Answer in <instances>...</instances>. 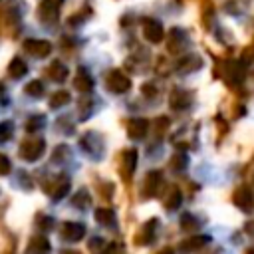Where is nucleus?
I'll list each match as a JSON object with an SVG mask.
<instances>
[{
  "label": "nucleus",
  "mask_w": 254,
  "mask_h": 254,
  "mask_svg": "<svg viewBox=\"0 0 254 254\" xmlns=\"http://www.w3.org/2000/svg\"><path fill=\"white\" fill-rule=\"evenodd\" d=\"M141 24H143L145 40H149L151 44H159L163 40V26H161V22H157L153 18H145Z\"/></svg>",
  "instance_id": "5"
},
{
  "label": "nucleus",
  "mask_w": 254,
  "mask_h": 254,
  "mask_svg": "<svg viewBox=\"0 0 254 254\" xmlns=\"http://www.w3.org/2000/svg\"><path fill=\"white\" fill-rule=\"evenodd\" d=\"M0 103H6V89L2 83H0Z\"/></svg>",
  "instance_id": "36"
},
{
  "label": "nucleus",
  "mask_w": 254,
  "mask_h": 254,
  "mask_svg": "<svg viewBox=\"0 0 254 254\" xmlns=\"http://www.w3.org/2000/svg\"><path fill=\"white\" fill-rule=\"evenodd\" d=\"M60 4L62 0H44L40 6V20L46 24H54L58 22L60 16Z\"/></svg>",
  "instance_id": "6"
},
{
  "label": "nucleus",
  "mask_w": 254,
  "mask_h": 254,
  "mask_svg": "<svg viewBox=\"0 0 254 254\" xmlns=\"http://www.w3.org/2000/svg\"><path fill=\"white\" fill-rule=\"evenodd\" d=\"M24 50L28 54H32L34 58H46L50 52H52V44L46 42V40H26L24 42Z\"/></svg>",
  "instance_id": "10"
},
{
  "label": "nucleus",
  "mask_w": 254,
  "mask_h": 254,
  "mask_svg": "<svg viewBox=\"0 0 254 254\" xmlns=\"http://www.w3.org/2000/svg\"><path fill=\"white\" fill-rule=\"evenodd\" d=\"M185 46V36L181 30H173L171 32V42H169V50L171 52H179Z\"/></svg>",
  "instance_id": "26"
},
{
  "label": "nucleus",
  "mask_w": 254,
  "mask_h": 254,
  "mask_svg": "<svg viewBox=\"0 0 254 254\" xmlns=\"http://www.w3.org/2000/svg\"><path fill=\"white\" fill-rule=\"evenodd\" d=\"M26 71H28V65L24 64V60H20V58H14L12 62H10V65H8V73L12 75V77H24L26 75Z\"/></svg>",
  "instance_id": "22"
},
{
  "label": "nucleus",
  "mask_w": 254,
  "mask_h": 254,
  "mask_svg": "<svg viewBox=\"0 0 254 254\" xmlns=\"http://www.w3.org/2000/svg\"><path fill=\"white\" fill-rule=\"evenodd\" d=\"M161 254H173V252H171V248H165V250H163Z\"/></svg>",
  "instance_id": "38"
},
{
  "label": "nucleus",
  "mask_w": 254,
  "mask_h": 254,
  "mask_svg": "<svg viewBox=\"0 0 254 254\" xmlns=\"http://www.w3.org/2000/svg\"><path fill=\"white\" fill-rule=\"evenodd\" d=\"M159 185H161V173L159 171H149L145 181H143V192L141 196L143 198H151L159 192Z\"/></svg>",
  "instance_id": "11"
},
{
  "label": "nucleus",
  "mask_w": 254,
  "mask_h": 254,
  "mask_svg": "<svg viewBox=\"0 0 254 254\" xmlns=\"http://www.w3.org/2000/svg\"><path fill=\"white\" fill-rule=\"evenodd\" d=\"M46 125V117L44 115H32L28 121H26V131H38L40 127Z\"/></svg>",
  "instance_id": "30"
},
{
  "label": "nucleus",
  "mask_w": 254,
  "mask_h": 254,
  "mask_svg": "<svg viewBox=\"0 0 254 254\" xmlns=\"http://www.w3.org/2000/svg\"><path fill=\"white\" fill-rule=\"evenodd\" d=\"M93 216H95V220H97L99 224H103V226H113V224H115V212H113L111 208H107V206L95 208Z\"/></svg>",
  "instance_id": "18"
},
{
  "label": "nucleus",
  "mask_w": 254,
  "mask_h": 254,
  "mask_svg": "<svg viewBox=\"0 0 254 254\" xmlns=\"http://www.w3.org/2000/svg\"><path fill=\"white\" fill-rule=\"evenodd\" d=\"M189 103H190V95H189L187 91H183V89H173V93H171V107H175V109H185Z\"/></svg>",
  "instance_id": "19"
},
{
  "label": "nucleus",
  "mask_w": 254,
  "mask_h": 254,
  "mask_svg": "<svg viewBox=\"0 0 254 254\" xmlns=\"http://www.w3.org/2000/svg\"><path fill=\"white\" fill-rule=\"evenodd\" d=\"M246 254H252V250H248V252H246Z\"/></svg>",
  "instance_id": "39"
},
{
  "label": "nucleus",
  "mask_w": 254,
  "mask_h": 254,
  "mask_svg": "<svg viewBox=\"0 0 254 254\" xmlns=\"http://www.w3.org/2000/svg\"><path fill=\"white\" fill-rule=\"evenodd\" d=\"M127 135L133 139V141H139L147 135V129H149V121L143 119V117H133L127 121Z\"/></svg>",
  "instance_id": "8"
},
{
  "label": "nucleus",
  "mask_w": 254,
  "mask_h": 254,
  "mask_svg": "<svg viewBox=\"0 0 254 254\" xmlns=\"http://www.w3.org/2000/svg\"><path fill=\"white\" fill-rule=\"evenodd\" d=\"M198 226H200V222H198V218H196L194 214H190V212H185V214L181 216V228H183V230L190 232V230H196Z\"/></svg>",
  "instance_id": "25"
},
{
  "label": "nucleus",
  "mask_w": 254,
  "mask_h": 254,
  "mask_svg": "<svg viewBox=\"0 0 254 254\" xmlns=\"http://www.w3.org/2000/svg\"><path fill=\"white\" fill-rule=\"evenodd\" d=\"M62 254H79V252H75V250H64Z\"/></svg>",
  "instance_id": "37"
},
{
  "label": "nucleus",
  "mask_w": 254,
  "mask_h": 254,
  "mask_svg": "<svg viewBox=\"0 0 254 254\" xmlns=\"http://www.w3.org/2000/svg\"><path fill=\"white\" fill-rule=\"evenodd\" d=\"M60 234L64 240L67 242H77L85 236V224L83 222H75V220H65L60 228Z\"/></svg>",
  "instance_id": "3"
},
{
  "label": "nucleus",
  "mask_w": 254,
  "mask_h": 254,
  "mask_svg": "<svg viewBox=\"0 0 254 254\" xmlns=\"http://www.w3.org/2000/svg\"><path fill=\"white\" fill-rule=\"evenodd\" d=\"M157 226H159V220H157V218L147 220V222L139 228V232L135 234V244H137V246H147V244H151V242L155 240V236H157Z\"/></svg>",
  "instance_id": "4"
},
{
  "label": "nucleus",
  "mask_w": 254,
  "mask_h": 254,
  "mask_svg": "<svg viewBox=\"0 0 254 254\" xmlns=\"http://www.w3.org/2000/svg\"><path fill=\"white\" fill-rule=\"evenodd\" d=\"M105 85H107V89L113 91V93H125V91L131 87V79H129L123 71L113 69V71L107 73V77H105Z\"/></svg>",
  "instance_id": "2"
},
{
  "label": "nucleus",
  "mask_w": 254,
  "mask_h": 254,
  "mask_svg": "<svg viewBox=\"0 0 254 254\" xmlns=\"http://www.w3.org/2000/svg\"><path fill=\"white\" fill-rule=\"evenodd\" d=\"M36 218L40 220V222H38V226H40L42 230H50V228H52V222H54V220H52L50 216H44V214H38Z\"/></svg>",
  "instance_id": "33"
},
{
  "label": "nucleus",
  "mask_w": 254,
  "mask_h": 254,
  "mask_svg": "<svg viewBox=\"0 0 254 254\" xmlns=\"http://www.w3.org/2000/svg\"><path fill=\"white\" fill-rule=\"evenodd\" d=\"M200 65H202V62H200L198 56H187V58H183V60L177 64V69H179V71H194V69H198Z\"/></svg>",
  "instance_id": "20"
},
{
  "label": "nucleus",
  "mask_w": 254,
  "mask_h": 254,
  "mask_svg": "<svg viewBox=\"0 0 254 254\" xmlns=\"http://www.w3.org/2000/svg\"><path fill=\"white\" fill-rule=\"evenodd\" d=\"M65 103H69V93H67V91H64V89L56 91V93H54V95L50 97V107H52V109L64 107Z\"/></svg>",
  "instance_id": "24"
},
{
  "label": "nucleus",
  "mask_w": 254,
  "mask_h": 254,
  "mask_svg": "<svg viewBox=\"0 0 254 254\" xmlns=\"http://www.w3.org/2000/svg\"><path fill=\"white\" fill-rule=\"evenodd\" d=\"M44 151H46V143H44V139H40V137H32V139L22 141L18 153H20V157H22L24 161L34 163V161H38V159L44 155Z\"/></svg>",
  "instance_id": "1"
},
{
  "label": "nucleus",
  "mask_w": 254,
  "mask_h": 254,
  "mask_svg": "<svg viewBox=\"0 0 254 254\" xmlns=\"http://www.w3.org/2000/svg\"><path fill=\"white\" fill-rule=\"evenodd\" d=\"M167 127H169V119L167 117H159L157 119V135H163L167 131Z\"/></svg>",
  "instance_id": "34"
},
{
  "label": "nucleus",
  "mask_w": 254,
  "mask_h": 254,
  "mask_svg": "<svg viewBox=\"0 0 254 254\" xmlns=\"http://www.w3.org/2000/svg\"><path fill=\"white\" fill-rule=\"evenodd\" d=\"M210 236H204V234H198V236H190V238H185L181 244H179V252L183 254H190V252H196L200 250L204 244H208Z\"/></svg>",
  "instance_id": "13"
},
{
  "label": "nucleus",
  "mask_w": 254,
  "mask_h": 254,
  "mask_svg": "<svg viewBox=\"0 0 254 254\" xmlns=\"http://www.w3.org/2000/svg\"><path fill=\"white\" fill-rule=\"evenodd\" d=\"M185 167H187V155H185V153H177V155L171 157V169L181 171V169H185Z\"/></svg>",
  "instance_id": "31"
},
{
  "label": "nucleus",
  "mask_w": 254,
  "mask_h": 254,
  "mask_svg": "<svg viewBox=\"0 0 254 254\" xmlns=\"http://www.w3.org/2000/svg\"><path fill=\"white\" fill-rule=\"evenodd\" d=\"M71 202H73V206H77V208H87V206L91 204V198H89L87 190H79V192L71 198Z\"/></svg>",
  "instance_id": "29"
},
{
  "label": "nucleus",
  "mask_w": 254,
  "mask_h": 254,
  "mask_svg": "<svg viewBox=\"0 0 254 254\" xmlns=\"http://www.w3.org/2000/svg\"><path fill=\"white\" fill-rule=\"evenodd\" d=\"M26 254H50V242L46 236H32L28 242Z\"/></svg>",
  "instance_id": "15"
},
{
  "label": "nucleus",
  "mask_w": 254,
  "mask_h": 254,
  "mask_svg": "<svg viewBox=\"0 0 254 254\" xmlns=\"http://www.w3.org/2000/svg\"><path fill=\"white\" fill-rule=\"evenodd\" d=\"M143 93H147V97H153L155 95V89H153V85H143V89H141Z\"/></svg>",
  "instance_id": "35"
},
{
  "label": "nucleus",
  "mask_w": 254,
  "mask_h": 254,
  "mask_svg": "<svg viewBox=\"0 0 254 254\" xmlns=\"http://www.w3.org/2000/svg\"><path fill=\"white\" fill-rule=\"evenodd\" d=\"M135 167H137V151L135 149H127L123 153V165H121V173H123V179L125 181L131 179Z\"/></svg>",
  "instance_id": "14"
},
{
  "label": "nucleus",
  "mask_w": 254,
  "mask_h": 254,
  "mask_svg": "<svg viewBox=\"0 0 254 254\" xmlns=\"http://www.w3.org/2000/svg\"><path fill=\"white\" fill-rule=\"evenodd\" d=\"M24 91H26L28 95H32V97H42V95H44V83H42L40 79H32L30 83H26Z\"/></svg>",
  "instance_id": "27"
},
{
  "label": "nucleus",
  "mask_w": 254,
  "mask_h": 254,
  "mask_svg": "<svg viewBox=\"0 0 254 254\" xmlns=\"http://www.w3.org/2000/svg\"><path fill=\"white\" fill-rule=\"evenodd\" d=\"M10 169H12V165H10V159H8L6 155H2V153H0V177L8 175V173H10Z\"/></svg>",
  "instance_id": "32"
},
{
  "label": "nucleus",
  "mask_w": 254,
  "mask_h": 254,
  "mask_svg": "<svg viewBox=\"0 0 254 254\" xmlns=\"http://www.w3.org/2000/svg\"><path fill=\"white\" fill-rule=\"evenodd\" d=\"M48 77L52 79V81H64L65 77H67V67L62 64V62H52L50 64V67H48Z\"/></svg>",
  "instance_id": "17"
},
{
  "label": "nucleus",
  "mask_w": 254,
  "mask_h": 254,
  "mask_svg": "<svg viewBox=\"0 0 254 254\" xmlns=\"http://www.w3.org/2000/svg\"><path fill=\"white\" fill-rule=\"evenodd\" d=\"M14 135V125L12 121H0V143L10 141Z\"/></svg>",
  "instance_id": "28"
},
{
  "label": "nucleus",
  "mask_w": 254,
  "mask_h": 254,
  "mask_svg": "<svg viewBox=\"0 0 254 254\" xmlns=\"http://www.w3.org/2000/svg\"><path fill=\"white\" fill-rule=\"evenodd\" d=\"M81 147L91 157H101V153H103V143H101L99 135H95V133H85L81 137Z\"/></svg>",
  "instance_id": "12"
},
{
  "label": "nucleus",
  "mask_w": 254,
  "mask_h": 254,
  "mask_svg": "<svg viewBox=\"0 0 254 254\" xmlns=\"http://www.w3.org/2000/svg\"><path fill=\"white\" fill-rule=\"evenodd\" d=\"M234 204L242 210V212H250L252 210V190L248 185H240L236 190H234Z\"/></svg>",
  "instance_id": "9"
},
{
  "label": "nucleus",
  "mask_w": 254,
  "mask_h": 254,
  "mask_svg": "<svg viewBox=\"0 0 254 254\" xmlns=\"http://www.w3.org/2000/svg\"><path fill=\"white\" fill-rule=\"evenodd\" d=\"M181 190L177 189V187H169V190H167V194H165V198H163V202H165V208H169V210H173V208H177L179 204H181Z\"/></svg>",
  "instance_id": "21"
},
{
  "label": "nucleus",
  "mask_w": 254,
  "mask_h": 254,
  "mask_svg": "<svg viewBox=\"0 0 254 254\" xmlns=\"http://www.w3.org/2000/svg\"><path fill=\"white\" fill-rule=\"evenodd\" d=\"M244 77V71H242V65L240 64H228V71H226V81L228 83H240Z\"/></svg>",
  "instance_id": "23"
},
{
  "label": "nucleus",
  "mask_w": 254,
  "mask_h": 254,
  "mask_svg": "<svg viewBox=\"0 0 254 254\" xmlns=\"http://www.w3.org/2000/svg\"><path fill=\"white\" fill-rule=\"evenodd\" d=\"M67 190H69V179L67 177H64V175H60V177H56L50 185H48V194H50V198H54V200H60V198H64L65 194H67Z\"/></svg>",
  "instance_id": "7"
},
{
  "label": "nucleus",
  "mask_w": 254,
  "mask_h": 254,
  "mask_svg": "<svg viewBox=\"0 0 254 254\" xmlns=\"http://www.w3.org/2000/svg\"><path fill=\"white\" fill-rule=\"evenodd\" d=\"M73 85H75L81 93H89V91L93 89V79H91V75H89L85 69H77V75H75Z\"/></svg>",
  "instance_id": "16"
}]
</instances>
